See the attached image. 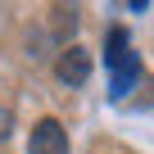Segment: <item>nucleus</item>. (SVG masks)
Wrapping results in <instances>:
<instances>
[{
  "mask_svg": "<svg viewBox=\"0 0 154 154\" xmlns=\"http://www.w3.org/2000/svg\"><path fill=\"white\" fill-rule=\"evenodd\" d=\"M104 63H109V95L122 100L136 86V77H140V59L131 50L127 27H109V36H104Z\"/></svg>",
  "mask_w": 154,
  "mask_h": 154,
  "instance_id": "f257e3e1",
  "label": "nucleus"
},
{
  "mask_svg": "<svg viewBox=\"0 0 154 154\" xmlns=\"http://www.w3.org/2000/svg\"><path fill=\"white\" fill-rule=\"evenodd\" d=\"M54 77H59L63 86H86V77H91V54H86L82 45L59 50V59H54Z\"/></svg>",
  "mask_w": 154,
  "mask_h": 154,
  "instance_id": "f03ea898",
  "label": "nucleus"
},
{
  "mask_svg": "<svg viewBox=\"0 0 154 154\" xmlns=\"http://www.w3.org/2000/svg\"><path fill=\"white\" fill-rule=\"evenodd\" d=\"M27 154H68V131L59 118H41L32 127V140H27Z\"/></svg>",
  "mask_w": 154,
  "mask_h": 154,
  "instance_id": "7ed1b4c3",
  "label": "nucleus"
},
{
  "mask_svg": "<svg viewBox=\"0 0 154 154\" xmlns=\"http://www.w3.org/2000/svg\"><path fill=\"white\" fill-rule=\"evenodd\" d=\"M54 27H59V32L77 27V9H54Z\"/></svg>",
  "mask_w": 154,
  "mask_h": 154,
  "instance_id": "20e7f679",
  "label": "nucleus"
},
{
  "mask_svg": "<svg viewBox=\"0 0 154 154\" xmlns=\"http://www.w3.org/2000/svg\"><path fill=\"white\" fill-rule=\"evenodd\" d=\"M9 136V109H0V140Z\"/></svg>",
  "mask_w": 154,
  "mask_h": 154,
  "instance_id": "39448f33",
  "label": "nucleus"
}]
</instances>
